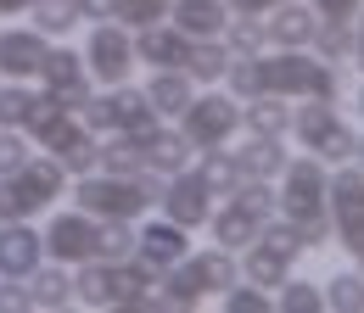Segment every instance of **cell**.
I'll use <instances>...</instances> for the list:
<instances>
[{
	"instance_id": "obj_36",
	"label": "cell",
	"mask_w": 364,
	"mask_h": 313,
	"mask_svg": "<svg viewBox=\"0 0 364 313\" xmlns=\"http://www.w3.org/2000/svg\"><path fill=\"white\" fill-rule=\"evenodd\" d=\"M95 258L101 263L135 258V224L129 219H95Z\"/></svg>"
},
{
	"instance_id": "obj_6",
	"label": "cell",
	"mask_w": 364,
	"mask_h": 313,
	"mask_svg": "<svg viewBox=\"0 0 364 313\" xmlns=\"http://www.w3.org/2000/svg\"><path fill=\"white\" fill-rule=\"evenodd\" d=\"M325 207H331V235L353 252L364 241V168L359 163H336L325 179Z\"/></svg>"
},
{
	"instance_id": "obj_9",
	"label": "cell",
	"mask_w": 364,
	"mask_h": 313,
	"mask_svg": "<svg viewBox=\"0 0 364 313\" xmlns=\"http://www.w3.org/2000/svg\"><path fill=\"white\" fill-rule=\"evenodd\" d=\"M135 258L146 268H157V274L174 268L180 258H191V229H180V224L163 219V213L157 219L146 213V219H135Z\"/></svg>"
},
{
	"instance_id": "obj_26",
	"label": "cell",
	"mask_w": 364,
	"mask_h": 313,
	"mask_svg": "<svg viewBox=\"0 0 364 313\" xmlns=\"http://www.w3.org/2000/svg\"><path fill=\"white\" fill-rule=\"evenodd\" d=\"M241 129L286 140V134H291V101H286V95H269V89L252 95V101H241Z\"/></svg>"
},
{
	"instance_id": "obj_33",
	"label": "cell",
	"mask_w": 364,
	"mask_h": 313,
	"mask_svg": "<svg viewBox=\"0 0 364 313\" xmlns=\"http://www.w3.org/2000/svg\"><path fill=\"white\" fill-rule=\"evenodd\" d=\"M353 145H359V129L348 123V118H336V123H325V129L309 140V151H314L325 168H336V163H353Z\"/></svg>"
},
{
	"instance_id": "obj_22",
	"label": "cell",
	"mask_w": 364,
	"mask_h": 313,
	"mask_svg": "<svg viewBox=\"0 0 364 313\" xmlns=\"http://www.w3.org/2000/svg\"><path fill=\"white\" fill-rule=\"evenodd\" d=\"M185 45L191 40L174 23H151V28H135V62L140 67H180Z\"/></svg>"
},
{
	"instance_id": "obj_1",
	"label": "cell",
	"mask_w": 364,
	"mask_h": 313,
	"mask_svg": "<svg viewBox=\"0 0 364 313\" xmlns=\"http://www.w3.org/2000/svg\"><path fill=\"white\" fill-rule=\"evenodd\" d=\"M325 179H331V168L319 163L314 151H303V157H286V168H280V179H274V190H280V219H291V229L303 235V246H309V252L331 246Z\"/></svg>"
},
{
	"instance_id": "obj_28",
	"label": "cell",
	"mask_w": 364,
	"mask_h": 313,
	"mask_svg": "<svg viewBox=\"0 0 364 313\" xmlns=\"http://www.w3.org/2000/svg\"><path fill=\"white\" fill-rule=\"evenodd\" d=\"M286 140H274V134H247V145L235 151V163H241V174L247 179H280L286 168Z\"/></svg>"
},
{
	"instance_id": "obj_32",
	"label": "cell",
	"mask_w": 364,
	"mask_h": 313,
	"mask_svg": "<svg viewBox=\"0 0 364 313\" xmlns=\"http://www.w3.org/2000/svg\"><path fill=\"white\" fill-rule=\"evenodd\" d=\"M107 297H112V274L101 258H85V263H73V308H107Z\"/></svg>"
},
{
	"instance_id": "obj_51",
	"label": "cell",
	"mask_w": 364,
	"mask_h": 313,
	"mask_svg": "<svg viewBox=\"0 0 364 313\" xmlns=\"http://www.w3.org/2000/svg\"><path fill=\"white\" fill-rule=\"evenodd\" d=\"M353 268H359V274H364V241H359V246H353Z\"/></svg>"
},
{
	"instance_id": "obj_47",
	"label": "cell",
	"mask_w": 364,
	"mask_h": 313,
	"mask_svg": "<svg viewBox=\"0 0 364 313\" xmlns=\"http://www.w3.org/2000/svg\"><path fill=\"white\" fill-rule=\"evenodd\" d=\"M73 6H79V17H85V23H107V17L118 11V0H73Z\"/></svg>"
},
{
	"instance_id": "obj_14",
	"label": "cell",
	"mask_w": 364,
	"mask_h": 313,
	"mask_svg": "<svg viewBox=\"0 0 364 313\" xmlns=\"http://www.w3.org/2000/svg\"><path fill=\"white\" fill-rule=\"evenodd\" d=\"M264 28H269V45H280V50H309V40L319 28V11L309 0H280L274 11H264Z\"/></svg>"
},
{
	"instance_id": "obj_10",
	"label": "cell",
	"mask_w": 364,
	"mask_h": 313,
	"mask_svg": "<svg viewBox=\"0 0 364 313\" xmlns=\"http://www.w3.org/2000/svg\"><path fill=\"white\" fill-rule=\"evenodd\" d=\"M157 213L196 235V229L208 224V213H213V196H208V185H202V179L185 168V174H168V179H163V202H157Z\"/></svg>"
},
{
	"instance_id": "obj_53",
	"label": "cell",
	"mask_w": 364,
	"mask_h": 313,
	"mask_svg": "<svg viewBox=\"0 0 364 313\" xmlns=\"http://www.w3.org/2000/svg\"><path fill=\"white\" fill-rule=\"evenodd\" d=\"M359 118H364V84H359Z\"/></svg>"
},
{
	"instance_id": "obj_20",
	"label": "cell",
	"mask_w": 364,
	"mask_h": 313,
	"mask_svg": "<svg viewBox=\"0 0 364 313\" xmlns=\"http://www.w3.org/2000/svg\"><path fill=\"white\" fill-rule=\"evenodd\" d=\"M202 229L213 235V246L241 252V246H252V241H258V229H264V224L252 219L241 202H230V196H225V202H213V213H208V224H202Z\"/></svg>"
},
{
	"instance_id": "obj_52",
	"label": "cell",
	"mask_w": 364,
	"mask_h": 313,
	"mask_svg": "<svg viewBox=\"0 0 364 313\" xmlns=\"http://www.w3.org/2000/svg\"><path fill=\"white\" fill-rule=\"evenodd\" d=\"M353 163H359V168H364V134H359V145H353Z\"/></svg>"
},
{
	"instance_id": "obj_19",
	"label": "cell",
	"mask_w": 364,
	"mask_h": 313,
	"mask_svg": "<svg viewBox=\"0 0 364 313\" xmlns=\"http://www.w3.org/2000/svg\"><path fill=\"white\" fill-rule=\"evenodd\" d=\"M168 23L180 28L185 40H219L230 23V6L225 0H174L168 6Z\"/></svg>"
},
{
	"instance_id": "obj_12",
	"label": "cell",
	"mask_w": 364,
	"mask_h": 313,
	"mask_svg": "<svg viewBox=\"0 0 364 313\" xmlns=\"http://www.w3.org/2000/svg\"><path fill=\"white\" fill-rule=\"evenodd\" d=\"M40 263H46V241H40L34 219L0 224V274H11V280H28Z\"/></svg>"
},
{
	"instance_id": "obj_37",
	"label": "cell",
	"mask_w": 364,
	"mask_h": 313,
	"mask_svg": "<svg viewBox=\"0 0 364 313\" xmlns=\"http://www.w3.org/2000/svg\"><path fill=\"white\" fill-rule=\"evenodd\" d=\"M309 50L325 56V62H336V67H348V62H353V23H325V17H319Z\"/></svg>"
},
{
	"instance_id": "obj_46",
	"label": "cell",
	"mask_w": 364,
	"mask_h": 313,
	"mask_svg": "<svg viewBox=\"0 0 364 313\" xmlns=\"http://www.w3.org/2000/svg\"><path fill=\"white\" fill-rule=\"evenodd\" d=\"M309 6H314V11L325 17V23H353L364 0H309Z\"/></svg>"
},
{
	"instance_id": "obj_48",
	"label": "cell",
	"mask_w": 364,
	"mask_h": 313,
	"mask_svg": "<svg viewBox=\"0 0 364 313\" xmlns=\"http://www.w3.org/2000/svg\"><path fill=\"white\" fill-rule=\"evenodd\" d=\"M230 17H264V11H274L280 0H225Z\"/></svg>"
},
{
	"instance_id": "obj_11",
	"label": "cell",
	"mask_w": 364,
	"mask_h": 313,
	"mask_svg": "<svg viewBox=\"0 0 364 313\" xmlns=\"http://www.w3.org/2000/svg\"><path fill=\"white\" fill-rule=\"evenodd\" d=\"M50 40L40 28H0V79H40Z\"/></svg>"
},
{
	"instance_id": "obj_24",
	"label": "cell",
	"mask_w": 364,
	"mask_h": 313,
	"mask_svg": "<svg viewBox=\"0 0 364 313\" xmlns=\"http://www.w3.org/2000/svg\"><path fill=\"white\" fill-rule=\"evenodd\" d=\"M191 174L202 179V185H208V196H213V202H225L230 190H235V185L247 179L230 145H213V151H196V157H191Z\"/></svg>"
},
{
	"instance_id": "obj_4",
	"label": "cell",
	"mask_w": 364,
	"mask_h": 313,
	"mask_svg": "<svg viewBox=\"0 0 364 313\" xmlns=\"http://www.w3.org/2000/svg\"><path fill=\"white\" fill-rule=\"evenodd\" d=\"M174 123L185 129V140H191L196 151H213V145H230V140L241 134V101H235L225 84L196 89V95H191V106H185Z\"/></svg>"
},
{
	"instance_id": "obj_35",
	"label": "cell",
	"mask_w": 364,
	"mask_h": 313,
	"mask_svg": "<svg viewBox=\"0 0 364 313\" xmlns=\"http://www.w3.org/2000/svg\"><path fill=\"white\" fill-rule=\"evenodd\" d=\"M219 40H225L230 56H264L269 50V28H264V17H230Z\"/></svg>"
},
{
	"instance_id": "obj_44",
	"label": "cell",
	"mask_w": 364,
	"mask_h": 313,
	"mask_svg": "<svg viewBox=\"0 0 364 313\" xmlns=\"http://www.w3.org/2000/svg\"><path fill=\"white\" fill-rule=\"evenodd\" d=\"M28 157H34V140H28V134L23 129H0V179L17 174Z\"/></svg>"
},
{
	"instance_id": "obj_49",
	"label": "cell",
	"mask_w": 364,
	"mask_h": 313,
	"mask_svg": "<svg viewBox=\"0 0 364 313\" xmlns=\"http://www.w3.org/2000/svg\"><path fill=\"white\" fill-rule=\"evenodd\" d=\"M353 62H359V73H364V6H359V17H353Z\"/></svg>"
},
{
	"instance_id": "obj_25",
	"label": "cell",
	"mask_w": 364,
	"mask_h": 313,
	"mask_svg": "<svg viewBox=\"0 0 364 313\" xmlns=\"http://www.w3.org/2000/svg\"><path fill=\"white\" fill-rule=\"evenodd\" d=\"M235 258H241V280H252V285H264V291H274L286 274H297V258L274 252L269 241H252V246H241Z\"/></svg>"
},
{
	"instance_id": "obj_2",
	"label": "cell",
	"mask_w": 364,
	"mask_h": 313,
	"mask_svg": "<svg viewBox=\"0 0 364 313\" xmlns=\"http://www.w3.org/2000/svg\"><path fill=\"white\" fill-rule=\"evenodd\" d=\"M258 73H264V89L286 95V101H309V95L342 101V89H348V73L336 62L314 56V50H280V45H269L258 56Z\"/></svg>"
},
{
	"instance_id": "obj_45",
	"label": "cell",
	"mask_w": 364,
	"mask_h": 313,
	"mask_svg": "<svg viewBox=\"0 0 364 313\" xmlns=\"http://www.w3.org/2000/svg\"><path fill=\"white\" fill-rule=\"evenodd\" d=\"M73 118H79V123H85L90 134H112V95H107V89L95 95V89H90V101H85Z\"/></svg>"
},
{
	"instance_id": "obj_40",
	"label": "cell",
	"mask_w": 364,
	"mask_h": 313,
	"mask_svg": "<svg viewBox=\"0 0 364 313\" xmlns=\"http://www.w3.org/2000/svg\"><path fill=\"white\" fill-rule=\"evenodd\" d=\"M28 106H34V84L28 79H0V129H23Z\"/></svg>"
},
{
	"instance_id": "obj_8",
	"label": "cell",
	"mask_w": 364,
	"mask_h": 313,
	"mask_svg": "<svg viewBox=\"0 0 364 313\" xmlns=\"http://www.w3.org/2000/svg\"><path fill=\"white\" fill-rule=\"evenodd\" d=\"M40 84H46V95H56L68 112H79L85 101H90V67H85V56H79V45H62L50 40L46 50V67H40Z\"/></svg>"
},
{
	"instance_id": "obj_29",
	"label": "cell",
	"mask_w": 364,
	"mask_h": 313,
	"mask_svg": "<svg viewBox=\"0 0 364 313\" xmlns=\"http://www.w3.org/2000/svg\"><path fill=\"white\" fill-rule=\"evenodd\" d=\"M191 268H196V280L208 285V297H219V291H230V285L241 280V258H235L230 246H202V252H191Z\"/></svg>"
},
{
	"instance_id": "obj_30",
	"label": "cell",
	"mask_w": 364,
	"mask_h": 313,
	"mask_svg": "<svg viewBox=\"0 0 364 313\" xmlns=\"http://www.w3.org/2000/svg\"><path fill=\"white\" fill-rule=\"evenodd\" d=\"M140 168H146V151H140V140H129V134H101V151H95V174L135 179Z\"/></svg>"
},
{
	"instance_id": "obj_16",
	"label": "cell",
	"mask_w": 364,
	"mask_h": 313,
	"mask_svg": "<svg viewBox=\"0 0 364 313\" xmlns=\"http://www.w3.org/2000/svg\"><path fill=\"white\" fill-rule=\"evenodd\" d=\"M40 151H50L62 168H68V179H79V174H95V151H101V134H90L79 118H68L62 129H56V140L50 145H40Z\"/></svg>"
},
{
	"instance_id": "obj_7",
	"label": "cell",
	"mask_w": 364,
	"mask_h": 313,
	"mask_svg": "<svg viewBox=\"0 0 364 313\" xmlns=\"http://www.w3.org/2000/svg\"><path fill=\"white\" fill-rule=\"evenodd\" d=\"M40 241H46L50 263L73 268V263H85V258H95V219L85 207H56L46 219V229H40Z\"/></svg>"
},
{
	"instance_id": "obj_42",
	"label": "cell",
	"mask_w": 364,
	"mask_h": 313,
	"mask_svg": "<svg viewBox=\"0 0 364 313\" xmlns=\"http://www.w3.org/2000/svg\"><path fill=\"white\" fill-rule=\"evenodd\" d=\"M219 302H225V313H269L274 308V291L252 285V280H235L230 291H219Z\"/></svg>"
},
{
	"instance_id": "obj_38",
	"label": "cell",
	"mask_w": 364,
	"mask_h": 313,
	"mask_svg": "<svg viewBox=\"0 0 364 313\" xmlns=\"http://www.w3.org/2000/svg\"><path fill=\"white\" fill-rule=\"evenodd\" d=\"M274 313H325V297H319L314 280L286 274V280L274 285Z\"/></svg>"
},
{
	"instance_id": "obj_3",
	"label": "cell",
	"mask_w": 364,
	"mask_h": 313,
	"mask_svg": "<svg viewBox=\"0 0 364 313\" xmlns=\"http://www.w3.org/2000/svg\"><path fill=\"white\" fill-rule=\"evenodd\" d=\"M68 196H73V207H85L90 219H146L151 213V196H146V185L135 179H118V174H79L68 185Z\"/></svg>"
},
{
	"instance_id": "obj_43",
	"label": "cell",
	"mask_w": 364,
	"mask_h": 313,
	"mask_svg": "<svg viewBox=\"0 0 364 313\" xmlns=\"http://www.w3.org/2000/svg\"><path fill=\"white\" fill-rule=\"evenodd\" d=\"M258 241H269L274 252H286V258H303V252H309V246H303V235L291 229V219H280V213H274V219H264Z\"/></svg>"
},
{
	"instance_id": "obj_31",
	"label": "cell",
	"mask_w": 364,
	"mask_h": 313,
	"mask_svg": "<svg viewBox=\"0 0 364 313\" xmlns=\"http://www.w3.org/2000/svg\"><path fill=\"white\" fill-rule=\"evenodd\" d=\"M28 17H34L28 28H40L46 40H68V34H79V28H85V17H79V6H73V0H34V6H28Z\"/></svg>"
},
{
	"instance_id": "obj_41",
	"label": "cell",
	"mask_w": 364,
	"mask_h": 313,
	"mask_svg": "<svg viewBox=\"0 0 364 313\" xmlns=\"http://www.w3.org/2000/svg\"><path fill=\"white\" fill-rule=\"evenodd\" d=\"M168 6H174V0H118L112 23H124V28L135 34V28H151V23H168Z\"/></svg>"
},
{
	"instance_id": "obj_34",
	"label": "cell",
	"mask_w": 364,
	"mask_h": 313,
	"mask_svg": "<svg viewBox=\"0 0 364 313\" xmlns=\"http://www.w3.org/2000/svg\"><path fill=\"white\" fill-rule=\"evenodd\" d=\"M319 297H325V313H364V274L359 268H336L319 285Z\"/></svg>"
},
{
	"instance_id": "obj_15",
	"label": "cell",
	"mask_w": 364,
	"mask_h": 313,
	"mask_svg": "<svg viewBox=\"0 0 364 313\" xmlns=\"http://www.w3.org/2000/svg\"><path fill=\"white\" fill-rule=\"evenodd\" d=\"M140 151H146V168H151V174H163V179H168V174H185V168H191V157H196V145L185 140L180 123H157V129L140 140Z\"/></svg>"
},
{
	"instance_id": "obj_50",
	"label": "cell",
	"mask_w": 364,
	"mask_h": 313,
	"mask_svg": "<svg viewBox=\"0 0 364 313\" xmlns=\"http://www.w3.org/2000/svg\"><path fill=\"white\" fill-rule=\"evenodd\" d=\"M34 0H0V17H28Z\"/></svg>"
},
{
	"instance_id": "obj_39",
	"label": "cell",
	"mask_w": 364,
	"mask_h": 313,
	"mask_svg": "<svg viewBox=\"0 0 364 313\" xmlns=\"http://www.w3.org/2000/svg\"><path fill=\"white\" fill-rule=\"evenodd\" d=\"M230 202H241V207H247L258 224L280 213V190H274V179H241V185L230 190Z\"/></svg>"
},
{
	"instance_id": "obj_27",
	"label": "cell",
	"mask_w": 364,
	"mask_h": 313,
	"mask_svg": "<svg viewBox=\"0 0 364 313\" xmlns=\"http://www.w3.org/2000/svg\"><path fill=\"white\" fill-rule=\"evenodd\" d=\"M191 95H196V84L185 79L180 67H157V73H151V84H146V101L157 106V118H163V123H174V118H180L185 106H191Z\"/></svg>"
},
{
	"instance_id": "obj_13",
	"label": "cell",
	"mask_w": 364,
	"mask_h": 313,
	"mask_svg": "<svg viewBox=\"0 0 364 313\" xmlns=\"http://www.w3.org/2000/svg\"><path fill=\"white\" fill-rule=\"evenodd\" d=\"M107 274H112V297H107V308L151 313V291H157V268H146L140 258H118V263H107Z\"/></svg>"
},
{
	"instance_id": "obj_5",
	"label": "cell",
	"mask_w": 364,
	"mask_h": 313,
	"mask_svg": "<svg viewBox=\"0 0 364 313\" xmlns=\"http://www.w3.org/2000/svg\"><path fill=\"white\" fill-rule=\"evenodd\" d=\"M79 56H85V67H90V84L112 89V84H124V79L135 73V34L107 17V23L90 28V40L79 45Z\"/></svg>"
},
{
	"instance_id": "obj_23",
	"label": "cell",
	"mask_w": 364,
	"mask_h": 313,
	"mask_svg": "<svg viewBox=\"0 0 364 313\" xmlns=\"http://www.w3.org/2000/svg\"><path fill=\"white\" fill-rule=\"evenodd\" d=\"M225 67H230L225 40H191V45H185V56H180V73H185L196 89L225 84Z\"/></svg>"
},
{
	"instance_id": "obj_17",
	"label": "cell",
	"mask_w": 364,
	"mask_h": 313,
	"mask_svg": "<svg viewBox=\"0 0 364 313\" xmlns=\"http://www.w3.org/2000/svg\"><path fill=\"white\" fill-rule=\"evenodd\" d=\"M107 95H112V134L146 140V134H151L157 123H163V118H157V106L146 101V89H135L129 79H124V84H112Z\"/></svg>"
},
{
	"instance_id": "obj_18",
	"label": "cell",
	"mask_w": 364,
	"mask_h": 313,
	"mask_svg": "<svg viewBox=\"0 0 364 313\" xmlns=\"http://www.w3.org/2000/svg\"><path fill=\"white\" fill-rule=\"evenodd\" d=\"M202 302H213L208 297V285L196 280V268H191V258H180L174 268H163L157 274V291H151V308H202Z\"/></svg>"
},
{
	"instance_id": "obj_21",
	"label": "cell",
	"mask_w": 364,
	"mask_h": 313,
	"mask_svg": "<svg viewBox=\"0 0 364 313\" xmlns=\"http://www.w3.org/2000/svg\"><path fill=\"white\" fill-rule=\"evenodd\" d=\"M23 291H28V308H46V313L73 308V268H62V263L46 258V263L23 280Z\"/></svg>"
}]
</instances>
